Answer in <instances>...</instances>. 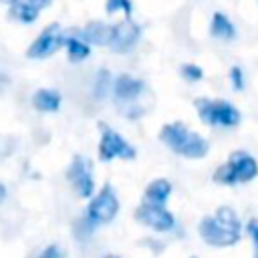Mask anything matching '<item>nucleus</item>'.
<instances>
[{
  "label": "nucleus",
  "instance_id": "nucleus-1",
  "mask_svg": "<svg viewBox=\"0 0 258 258\" xmlns=\"http://www.w3.org/2000/svg\"><path fill=\"white\" fill-rule=\"evenodd\" d=\"M200 236L206 244L226 248L240 240V220L228 206L216 210V216H206L200 222Z\"/></svg>",
  "mask_w": 258,
  "mask_h": 258
},
{
  "label": "nucleus",
  "instance_id": "nucleus-2",
  "mask_svg": "<svg viewBox=\"0 0 258 258\" xmlns=\"http://www.w3.org/2000/svg\"><path fill=\"white\" fill-rule=\"evenodd\" d=\"M159 139L177 155L189 157V159H202L206 157L210 143L196 131H189L183 123H167L159 131Z\"/></svg>",
  "mask_w": 258,
  "mask_h": 258
},
{
  "label": "nucleus",
  "instance_id": "nucleus-3",
  "mask_svg": "<svg viewBox=\"0 0 258 258\" xmlns=\"http://www.w3.org/2000/svg\"><path fill=\"white\" fill-rule=\"evenodd\" d=\"M256 175H258V161L246 151H234L230 159L216 169L214 181L224 185H234V183L252 181Z\"/></svg>",
  "mask_w": 258,
  "mask_h": 258
},
{
  "label": "nucleus",
  "instance_id": "nucleus-4",
  "mask_svg": "<svg viewBox=\"0 0 258 258\" xmlns=\"http://www.w3.org/2000/svg\"><path fill=\"white\" fill-rule=\"evenodd\" d=\"M196 105V111L200 115V119L206 123V125H220V127H234L240 123V111L224 101V99H196L194 101Z\"/></svg>",
  "mask_w": 258,
  "mask_h": 258
},
{
  "label": "nucleus",
  "instance_id": "nucleus-5",
  "mask_svg": "<svg viewBox=\"0 0 258 258\" xmlns=\"http://www.w3.org/2000/svg\"><path fill=\"white\" fill-rule=\"evenodd\" d=\"M119 212V200H117V194L115 189L105 183L101 187V191L89 202L87 206V212H85V222L93 228L101 226V224H107L111 222Z\"/></svg>",
  "mask_w": 258,
  "mask_h": 258
},
{
  "label": "nucleus",
  "instance_id": "nucleus-6",
  "mask_svg": "<svg viewBox=\"0 0 258 258\" xmlns=\"http://www.w3.org/2000/svg\"><path fill=\"white\" fill-rule=\"evenodd\" d=\"M99 157L103 161L111 159H133L135 157V147H131L117 131H113L107 125H101V143H99Z\"/></svg>",
  "mask_w": 258,
  "mask_h": 258
},
{
  "label": "nucleus",
  "instance_id": "nucleus-7",
  "mask_svg": "<svg viewBox=\"0 0 258 258\" xmlns=\"http://www.w3.org/2000/svg\"><path fill=\"white\" fill-rule=\"evenodd\" d=\"M135 218L137 222L149 226L151 230L155 232H167L173 228L175 220H173V214L167 212L163 206L159 204H149V202H143L137 210H135Z\"/></svg>",
  "mask_w": 258,
  "mask_h": 258
},
{
  "label": "nucleus",
  "instance_id": "nucleus-8",
  "mask_svg": "<svg viewBox=\"0 0 258 258\" xmlns=\"http://www.w3.org/2000/svg\"><path fill=\"white\" fill-rule=\"evenodd\" d=\"M67 175H69V179H71L75 191H77L81 198L93 196V191H95V179H93L91 163H89L87 157L77 155V157L73 159V163H71Z\"/></svg>",
  "mask_w": 258,
  "mask_h": 258
},
{
  "label": "nucleus",
  "instance_id": "nucleus-9",
  "mask_svg": "<svg viewBox=\"0 0 258 258\" xmlns=\"http://www.w3.org/2000/svg\"><path fill=\"white\" fill-rule=\"evenodd\" d=\"M60 44H64V36L60 34V26L58 24H50L48 28H44L38 38L28 46L26 54L30 58H44L48 54H52Z\"/></svg>",
  "mask_w": 258,
  "mask_h": 258
},
{
  "label": "nucleus",
  "instance_id": "nucleus-10",
  "mask_svg": "<svg viewBox=\"0 0 258 258\" xmlns=\"http://www.w3.org/2000/svg\"><path fill=\"white\" fill-rule=\"evenodd\" d=\"M139 34H141V28L131 22V20H121L113 26V32H111V40H109V48L113 52H127L131 50L137 40H139Z\"/></svg>",
  "mask_w": 258,
  "mask_h": 258
},
{
  "label": "nucleus",
  "instance_id": "nucleus-11",
  "mask_svg": "<svg viewBox=\"0 0 258 258\" xmlns=\"http://www.w3.org/2000/svg\"><path fill=\"white\" fill-rule=\"evenodd\" d=\"M143 93H145V83L131 75H119L113 83V95L117 101L129 103V101H135L137 97H141Z\"/></svg>",
  "mask_w": 258,
  "mask_h": 258
},
{
  "label": "nucleus",
  "instance_id": "nucleus-12",
  "mask_svg": "<svg viewBox=\"0 0 258 258\" xmlns=\"http://www.w3.org/2000/svg\"><path fill=\"white\" fill-rule=\"evenodd\" d=\"M111 32H113V26H109L105 22H89L83 30H79V38H83L85 42L103 46V44H109Z\"/></svg>",
  "mask_w": 258,
  "mask_h": 258
},
{
  "label": "nucleus",
  "instance_id": "nucleus-13",
  "mask_svg": "<svg viewBox=\"0 0 258 258\" xmlns=\"http://www.w3.org/2000/svg\"><path fill=\"white\" fill-rule=\"evenodd\" d=\"M32 105H34V109L44 111V113L58 111V107H60V95L56 91H52V89H40V91L34 93Z\"/></svg>",
  "mask_w": 258,
  "mask_h": 258
},
{
  "label": "nucleus",
  "instance_id": "nucleus-14",
  "mask_svg": "<svg viewBox=\"0 0 258 258\" xmlns=\"http://www.w3.org/2000/svg\"><path fill=\"white\" fill-rule=\"evenodd\" d=\"M169 194H171V183H169L167 179L159 177V179H153V181L147 185L143 202H149V204H159V206H163V204H165V200L169 198Z\"/></svg>",
  "mask_w": 258,
  "mask_h": 258
},
{
  "label": "nucleus",
  "instance_id": "nucleus-15",
  "mask_svg": "<svg viewBox=\"0 0 258 258\" xmlns=\"http://www.w3.org/2000/svg\"><path fill=\"white\" fill-rule=\"evenodd\" d=\"M210 32L214 38H220V40H232L236 36V28L234 24L230 22V18L222 12H216L212 16V24H210Z\"/></svg>",
  "mask_w": 258,
  "mask_h": 258
},
{
  "label": "nucleus",
  "instance_id": "nucleus-16",
  "mask_svg": "<svg viewBox=\"0 0 258 258\" xmlns=\"http://www.w3.org/2000/svg\"><path fill=\"white\" fill-rule=\"evenodd\" d=\"M64 46H67V52H69V58L73 62H79V60H85L91 52L89 44L83 40V38H73V36H64Z\"/></svg>",
  "mask_w": 258,
  "mask_h": 258
},
{
  "label": "nucleus",
  "instance_id": "nucleus-17",
  "mask_svg": "<svg viewBox=\"0 0 258 258\" xmlns=\"http://www.w3.org/2000/svg\"><path fill=\"white\" fill-rule=\"evenodd\" d=\"M12 16L16 18V20H20V22H26V24H30V22H34L36 18H38V8L36 6H32L30 2H26V0H18L16 4H12Z\"/></svg>",
  "mask_w": 258,
  "mask_h": 258
},
{
  "label": "nucleus",
  "instance_id": "nucleus-18",
  "mask_svg": "<svg viewBox=\"0 0 258 258\" xmlns=\"http://www.w3.org/2000/svg\"><path fill=\"white\" fill-rule=\"evenodd\" d=\"M179 73H181V77H183L185 81H191V83L204 79V71H202L198 64H191V62H189V64H181Z\"/></svg>",
  "mask_w": 258,
  "mask_h": 258
},
{
  "label": "nucleus",
  "instance_id": "nucleus-19",
  "mask_svg": "<svg viewBox=\"0 0 258 258\" xmlns=\"http://www.w3.org/2000/svg\"><path fill=\"white\" fill-rule=\"evenodd\" d=\"M107 12L109 14H115L117 10H123L127 16L133 12V2L131 0H107Z\"/></svg>",
  "mask_w": 258,
  "mask_h": 258
},
{
  "label": "nucleus",
  "instance_id": "nucleus-20",
  "mask_svg": "<svg viewBox=\"0 0 258 258\" xmlns=\"http://www.w3.org/2000/svg\"><path fill=\"white\" fill-rule=\"evenodd\" d=\"M230 81H232V85H234L236 91H242L244 89V73H242L240 67H232L230 69Z\"/></svg>",
  "mask_w": 258,
  "mask_h": 258
},
{
  "label": "nucleus",
  "instance_id": "nucleus-21",
  "mask_svg": "<svg viewBox=\"0 0 258 258\" xmlns=\"http://www.w3.org/2000/svg\"><path fill=\"white\" fill-rule=\"evenodd\" d=\"M38 258H64V252L60 250V246L50 244V246H46V248L40 252V256H38Z\"/></svg>",
  "mask_w": 258,
  "mask_h": 258
},
{
  "label": "nucleus",
  "instance_id": "nucleus-22",
  "mask_svg": "<svg viewBox=\"0 0 258 258\" xmlns=\"http://www.w3.org/2000/svg\"><path fill=\"white\" fill-rule=\"evenodd\" d=\"M246 228H248V232H250L252 240H254V242H256V246H258V220H250Z\"/></svg>",
  "mask_w": 258,
  "mask_h": 258
},
{
  "label": "nucleus",
  "instance_id": "nucleus-23",
  "mask_svg": "<svg viewBox=\"0 0 258 258\" xmlns=\"http://www.w3.org/2000/svg\"><path fill=\"white\" fill-rule=\"evenodd\" d=\"M26 2H30L32 6H36L38 10H42V8H46V6H48L52 0H26Z\"/></svg>",
  "mask_w": 258,
  "mask_h": 258
},
{
  "label": "nucleus",
  "instance_id": "nucleus-24",
  "mask_svg": "<svg viewBox=\"0 0 258 258\" xmlns=\"http://www.w3.org/2000/svg\"><path fill=\"white\" fill-rule=\"evenodd\" d=\"M4 198H6V185L0 183V202H4Z\"/></svg>",
  "mask_w": 258,
  "mask_h": 258
},
{
  "label": "nucleus",
  "instance_id": "nucleus-25",
  "mask_svg": "<svg viewBox=\"0 0 258 258\" xmlns=\"http://www.w3.org/2000/svg\"><path fill=\"white\" fill-rule=\"evenodd\" d=\"M0 2H2V4H10V6H12V4H16L18 0H0Z\"/></svg>",
  "mask_w": 258,
  "mask_h": 258
},
{
  "label": "nucleus",
  "instance_id": "nucleus-26",
  "mask_svg": "<svg viewBox=\"0 0 258 258\" xmlns=\"http://www.w3.org/2000/svg\"><path fill=\"white\" fill-rule=\"evenodd\" d=\"M105 258H121V256H117V254H107Z\"/></svg>",
  "mask_w": 258,
  "mask_h": 258
},
{
  "label": "nucleus",
  "instance_id": "nucleus-27",
  "mask_svg": "<svg viewBox=\"0 0 258 258\" xmlns=\"http://www.w3.org/2000/svg\"><path fill=\"white\" fill-rule=\"evenodd\" d=\"M254 258H258V246H256V252H254Z\"/></svg>",
  "mask_w": 258,
  "mask_h": 258
}]
</instances>
